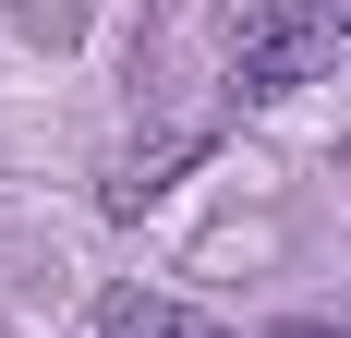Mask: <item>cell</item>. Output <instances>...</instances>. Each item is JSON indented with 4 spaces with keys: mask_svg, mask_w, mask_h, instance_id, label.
I'll return each instance as SVG.
<instances>
[{
    "mask_svg": "<svg viewBox=\"0 0 351 338\" xmlns=\"http://www.w3.org/2000/svg\"><path fill=\"white\" fill-rule=\"evenodd\" d=\"M97 338H230V326L194 314V302H170V290H109V302H97Z\"/></svg>",
    "mask_w": 351,
    "mask_h": 338,
    "instance_id": "2",
    "label": "cell"
},
{
    "mask_svg": "<svg viewBox=\"0 0 351 338\" xmlns=\"http://www.w3.org/2000/svg\"><path fill=\"white\" fill-rule=\"evenodd\" d=\"M267 338H339V326H327V314H291V326H267Z\"/></svg>",
    "mask_w": 351,
    "mask_h": 338,
    "instance_id": "3",
    "label": "cell"
},
{
    "mask_svg": "<svg viewBox=\"0 0 351 338\" xmlns=\"http://www.w3.org/2000/svg\"><path fill=\"white\" fill-rule=\"evenodd\" d=\"M327 25H339V36H351V0H327Z\"/></svg>",
    "mask_w": 351,
    "mask_h": 338,
    "instance_id": "4",
    "label": "cell"
},
{
    "mask_svg": "<svg viewBox=\"0 0 351 338\" xmlns=\"http://www.w3.org/2000/svg\"><path fill=\"white\" fill-rule=\"evenodd\" d=\"M327 61H339V25H327V0H243V12H230V97H243V109L303 97Z\"/></svg>",
    "mask_w": 351,
    "mask_h": 338,
    "instance_id": "1",
    "label": "cell"
}]
</instances>
